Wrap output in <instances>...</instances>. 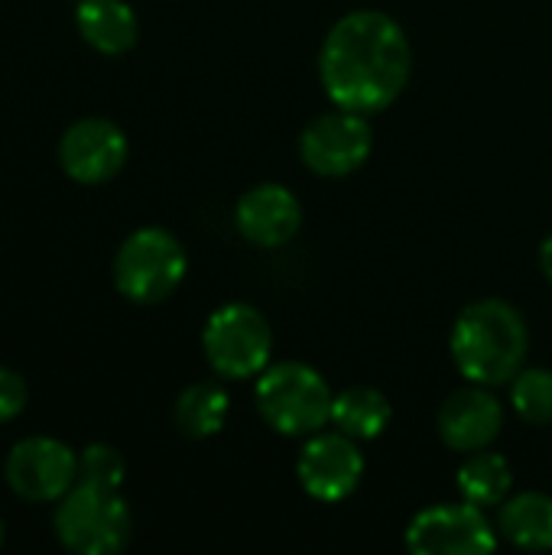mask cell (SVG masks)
<instances>
[{"label": "cell", "instance_id": "e0dca14e", "mask_svg": "<svg viewBox=\"0 0 552 555\" xmlns=\"http://www.w3.org/2000/svg\"><path fill=\"white\" fill-rule=\"evenodd\" d=\"M455 488L462 501L482 511H498L514 491V468L501 452L482 449V452L462 455V465L455 472Z\"/></svg>", "mask_w": 552, "mask_h": 555}, {"label": "cell", "instance_id": "52a82bcc", "mask_svg": "<svg viewBox=\"0 0 552 555\" xmlns=\"http://www.w3.org/2000/svg\"><path fill=\"white\" fill-rule=\"evenodd\" d=\"M498 527L488 511L468 501L423 507L403 533L407 550L416 555H485L498 550Z\"/></svg>", "mask_w": 552, "mask_h": 555}, {"label": "cell", "instance_id": "d6986e66", "mask_svg": "<svg viewBox=\"0 0 552 555\" xmlns=\"http://www.w3.org/2000/svg\"><path fill=\"white\" fill-rule=\"evenodd\" d=\"M511 410L527 426H552V371L524 367L511 384Z\"/></svg>", "mask_w": 552, "mask_h": 555}, {"label": "cell", "instance_id": "44dd1931", "mask_svg": "<svg viewBox=\"0 0 552 555\" xmlns=\"http://www.w3.org/2000/svg\"><path fill=\"white\" fill-rule=\"evenodd\" d=\"M29 403V387L13 367H0V426L16 420Z\"/></svg>", "mask_w": 552, "mask_h": 555}, {"label": "cell", "instance_id": "277c9868", "mask_svg": "<svg viewBox=\"0 0 552 555\" xmlns=\"http://www.w3.org/2000/svg\"><path fill=\"white\" fill-rule=\"evenodd\" d=\"M114 289L133 306L166 302L189 273L182 241L166 228H137L114 254Z\"/></svg>", "mask_w": 552, "mask_h": 555}, {"label": "cell", "instance_id": "603a6c76", "mask_svg": "<svg viewBox=\"0 0 552 555\" xmlns=\"http://www.w3.org/2000/svg\"><path fill=\"white\" fill-rule=\"evenodd\" d=\"M3 540H7V527H3V520H0V546H3Z\"/></svg>", "mask_w": 552, "mask_h": 555}, {"label": "cell", "instance_id": "4fadbf2b", "mask_svg": "<svg viewBox=\"0 0 552 555\" xmlns=\"http://www.w3.org/2000/svg\"><path fill=\"white\" fill-rule=\"evenodd\" d=\"M436 433L446 449L459 455H472L491 449L504 433V406L491 387L468 384L455 390L436 416Z\"/></svg>", "mask_w": 552, "mask_h": 555}, {"label": "cell", "instance_id": "5b68a950", "mask_svg": "<svg viewBox=\"0 0 552 555\" xmlns=\"http://www.w3.org/2000/svg\"><path fill=\"white\" fill-rule=\"evenodd\" d=\"M52 530L68 553L114 555L130 543L133 517L117 488L75 481V488L55 501Z\"/></svg>", "mask_w": 552, "mask_h": 555}, {"label": "cell", "instance_id": "ba28073f", "mask_svg": "<svg viewBox=\"0 0 552 555\" xmlns=\"http://www.w3.org/2000/svg\"><path fill=\"white\" fill-rule=\"evenodd\" d=\"M374 150V130L364 114L332 107L312 117L299 133V159L322 179H345L358 172Z\"/></svg>", "mask_w": 552, "mask_h": 555}, {"label": "cell", "instance_id": "7402d4cb", "mask_svg": "<svg viewBox=\"0 0 552 555\" xmlns=\"http://www.w3.org/2000/svg\"><path fill=\"white\" fill-rule=\"evenodd\" d=\"M540 270H543V276L552 283V234L540 244Z\"/></svg>", "mask_w": 552, "mask_h": 555}, {"label": "cell", "instance_id": "8992f818", "mask_svg": "<svg viewBox=\"0 0 552 555\" xmlns=\"http://www.w3.org/2000/svg\"><path fill=\"white\" fill-rule=\"evenodd\" d=\"M202 354L221 380H257L273 364V328L257 306L224 302L205 319Z\"/></svg>", "mask_w": 552, "mask_h": 555}, {"label": "cell", "instance_id": "6da1fadb", "mask_svg": "<svg viewBox=\"0 0 552 555\" xmlns=\"http://www.w3.org/2000/svg\"><path fill=\"white\" fill-rule=\"evenodd\" d=\"M316 65L332 107L371 117L387 111L410 85L413 46L390 13L351 10L329 26Z\"/></svg>", "mask_w": 552, "mask_h": 555}, {"label": "cell", "instance_id": "9a60e30c", "mask_svg": "<svg viewBox=\"0 0 552 555\" xmlns=\"http://www.w3.org/2000/svg\"><path fill=\"white\" fill-rule=\"evenodd\" d=\"M498 537L514 550L527 553H550L552 550V494L524 491L511 494L498 507Z\"/></svg>", "mask_w": 552, "mask_h": 555}, {"label": "cell", "instance_id": "9c48e42d", "mask_svg": "<svg viewBox=\"0 0 552 555\" xmlns=\"http://www.w3.org/2000/svg\"><path fill=\"white\" fill-rule=\"evenodd\" d=\"M7 488L26 504H55L78 481V455L52 436L16 442L3 462Z\"/></svg>", "mask_w": 552, "mask_h": 555}, {"label": "cell", "instance_id": "7c38bea8", "mask_svg": "<svg viewBox=\"0 0 552 555\" xmlns=\"http://www.w3.org/2000/svg\"><path fill=\"white\" fill-rule=\"evenodd\" d=\"M234 228L251 247L280 250L303 228V202L283 182H257L238 198Z\"/></svg>", "mask_w": 552, "mask_h": 555}, {"label": "cell", "instance_id": "7a4b0ae2", "mask_svg": "<svg viewBox=\"0 0 552 555\" xmlns=\"http://www.w3.org/2000/svg\"><path fill=\"white\" fill-rule=\"evenodd\" d=\"M449 354L455 371L478 387H508L530 354V328L524 312L498 296L468 302L449 332Z\"/></svg>", "mask_w": 552, "mask_h": 555}, {"label": "cell", "instance_id": "3957f363", "mask_svg": "<svg viewBox=\"0 0 552 555\" xmlns=\"http://www.w3.org/2000/svg\"><path fill=\"white\" fill-rule=\"evenodd\" d=\"M335 390L306 361L270 364L254 380V406L260 420L283 439H309L332 426Z\"/></svg>", "mask_w": 552, "mask_h": 555}, {"label": "cell", "instance_id": "5bb4252c", "mask_svg": "<svg viewBox=\"0 0 552 555\" xmlns=\"http://www.w3.org/2000/svg\"><path fill=\"white\" fill-rule=\"evenodd\" d=\"M78 36L101 55H124L137 46L140 20L127 0H81L75 7Z\"/></svg>", "mask_w": 552, "mask_h": 555}, {"label": "cell", "instance_id": "ffe728a7", "mask_svg": "<svg viewBox=\"0 0 552 555\" xmlns=\"http://www.w3.org/2000/svg\"><path fill=\"white\" fill-rule=\"evenodd\" d=\"M124 475H127L124 455L114 446H107V442H91L78 455V481L101 485V488H117L120 491Z\"/></svg>", "mask_w": 552, "mask_h": 555}, {"label": "cell", "instance_id": "2e32d148", "mask_svg": "<svg viewBox=\"0 0 552 555\" xmlns=\"http://www.w3.org/2000/svg\"><path fill=\"white\" fill-rule=\"evenodd\" d=\"M394 420V406L387 400L384 390L358 384V387H345L335 393L332 403V426L345 436H351L355 442H374L387 433Z\"/></svg>", "mask_w": 552, "mask_h": 555}, {"label": "cell", "instance_id": "30bf717a", "mask_svg": "<svg viewBox=\"0 0 552 555\" xmlns=\"http://www.w3.org/2000/svg\"><path fill=\"white\" fill-rule=\"evenodd\" d=\"M364 452L358 442L338 429L316 433L303 442L296 455V481L316 504H342L364 481Z\"/></svg>", "mask_w": 552, "mask_h": 555}, {"label": "cell", "instance_id": "ac0fdd59", "mask_svg": "<svg viewBox=\"0 0 552 555\" xmlns=\"http://www.w3.org/2000/svg\"><path fill=\"white\" fill-rule=\"evenodd\" d=\"M231 413V397L224 390V384L218 380H195L189 384L172 406V423L185 439H211L224 429Z\"/></svg>", "mask_w": 552, "mask_h": 555}, {"label": "cell", "instance_id": "8fae6325", "mask_svg": "<svg viewBox=\"0 0 552 555\" xmlns=\"http://www.w3.org/2000/svg\"><path fill=\"white\" fill-rule=\"evenodd\" d=\"M130 156L127 133L107 117H81L59 140V166L78 185L111 182Z\"/></svg>", "mask_w": 552, "mask_h": 555}]
</instances>
